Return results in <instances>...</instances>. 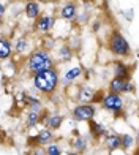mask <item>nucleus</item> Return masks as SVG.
<instances>
[{"mask_svg":"<svg viewBox=\"0 0 139 155\" xmlns=\"http://www.w3.org/2000/svg\"><path fill=\"white\" fill-rule=\"evenodd\" d=\"M11 45L6 41L5 38L0 40V60H6L8 57H11Z\"/></svg>","mask_w":139,"mask_h":155,"instance_id":"12","label":"nucleus"},{"mask_svg":"<svg viewBox=\"0 0 139 155\" xmlns=\"http://www.w3.org/2000/svg\"><path fill=\"white\" fill-rule=\"evenodd\" d=\"M62 122H63V116H51L49 120H47V128H52V130H57L60 128Z\"/></svg>","mask_w":139,"mask_h":155,"instance_id":"17","label":"nucleus"},{"mask_svg":"<svg viewBox=\"0 0 139 155\" xmlns=\"http://www.w3.org/2000/svg\"><path fill=\"white\" fill-rule=\"evenodd\" d=\"M133 143H134V139L131 138V136H128V135L120 136V147H123V149H128V147H131V146H133Z\"/></svg>","mask_w":139,"mask_h":155,"instance_id":"19","label":"nucleus"},{"mask_svg":"<svg viewBox=\"0 0 139 155\" xmlns=\"http://www.w3.org/2000/svg\"><path fill=\"white\" fill-rule=\"evenodd\" d=\"M59 54H60V59H62V60H65V62H68L70 59H71V49L66 48V46L62 48Z\"/></svg>","mask_w":139,"mask_h":155,"instance_id":"22","label":"nucleus"},{"mask_svg":"<svg viewBox=\"0 0 139 155\" xmlns=\"http://www.w3.org/2000/svg\"><path fill=\"white\" fill-rule=\"evenodd\" d=\"M25 16L30 18V19H37L40 16V3L37 2H29L25 5Z\"/></svg>","mask_w":139,"mask_h":155,"instance_id":"10","label":"nucleus"},{"mask_svg":"<svg viewBox=\"0 0 139 155\" xmlns=\"http://www.w3.org/2000/svg\"><path fill=\"white\" fill-rule=\"evenodd\" d=\"M54 24H55V18H52V16H41L38 19V22H37V29L44 33V32H49L54 27Z\"/></svg>","mask_w":139,"mask_h":155,"instance_id":"7","label":"nucleus"},{"mask_svg":"<svg viewBox=\"0 0 139 155\" xmlns=\"http://www.w3.org/2000/svg\"><path fill=\"white\" fill-rule=\"evenodd\" d=\"M78 98H79V101H82V103H87L90 100H93V90L90 87H81Z\"/></svg>","mask_w":139,"mask_h":155,"instance_id":"15","label":"nucleus"},{"mask_svg":"<svg viewBox=\"0 0 139 155\" xmlns=\"http://www.w3.org/2000/svg\"><path fill=\"white\" fill-rule=\"evenodd\" d=\"M123 86H125L123 79H117V78H114V79L109 82V90L112 94H120V92H123Z\"/></svg>","mask_w":139,"mask_h":155,"instance_id":"16","label":"nucleus"},{"mask_svg":"<svg viewBox=\"0 0 139 155\" xmlns=\"http://www.w3.org/2000/svg\"><path fill=\"white\" fill-rule=\"evenodd\" d=\"M0 131H2V127H0Z\"/></svg>","mask_w":139,"mask_h":155,"instance_id":"29","label":"nucleus"},{"mask_svg":"<svg viewBox=\"0 0 139 155\" xmlns=\"http://www.w3.org/2000/svg\"><path fill=\"white\" fill-rule=\"evenodd\" d=\"M115 78L117 79H123V81H130V71L125 63H122V62L115 63Z\"/></svg>","mask_w":139,"mask_h":155,"instance_id":"9","label":"nucleus"},{"mask_svg":"<svg viewBox=\"0 0 139 155\" xmlns=\"http://www.w3.org/2000/svg\"><path fill=\"white\" fill-rule=\"evenodd\" d=\"M104 144H106V147L111 152L120 149V136L119 135H109L106 138V141H104Z\"/></svg>","mask_w":139,"mask_h":155,"instance_id":"11","label":"nucleus"},{"mask_svg":"<svg viewBox=\"0 0 139 155\" xmlns=\"http://www.w3.org/2000/svg\"><path fill=\"white\" fill-rule=\"evenodd\" d=\"M3 13H5V6H3L2 3H0V18L3 16Z\"/></svg>","mask_w":139,"mask_h":155,"instance_id":"25","label":"nucleus"},{"mask_svg":"<svg viewBox=\"0 0 139 155\" xmlns=\"http://www.w3.org/2000/svg\"><path fill=\"white\" fill-rule=\"evenodd\" d=\"M52 67V60L49 57V54L44 49L41 51H35L30 54V59H29V71L32 74H37L40 71H46V70H51Z\"/></svg>","mask_w":139,"mask_h":155,"instance_id":"2","label":"nucleus"},{"mask_svg":"<svg viewBox=\"0 0 139 155\" xmlns=\"http://www.w3.org/2000/svg\"><path fill=\"white\" fill-rule=\"evenodd\" d=\"M33 86L41 94H52L59 86V73L55 68L33 74Z\"/></svg>","mask_w":139,"mask_h":155,"instance_id":"1","label":"nucleus"},{"mask_svg":"<svg viewBox=\"0 0 139 155\" xmlns=\"http://www.w3.org/2000/svg\"><path fill=\"white\" fill-rule=\"evenodd\" d=\"M44 153H46V155H60L62 150H60V147H59L57 144H49Z\"/></svg>","mask_w":139,"mask_h":155,"instance_id":"21","label":"nucleus"},{"mask_svg":"<svg viewBox=\"0 0 139 155\" xmlns=\"http://www.w3.org/2000/svg\"><path fill=\"white\" fill-rule=\"evenodd\" d=\"M68 155H79L78 152H71V153H68Z\"/></svg>","mask_w":139,"mask_h":155,"instance_id":"27","label":"nucleus"},{"mask_svg":"<svg viewBox=\"0 0 139 155\" xmlns=\"http://www.w3.org/2000/svg\"><path fill=\"white\" fill-rule=\"evenodd\" d=\"M52 139H54L52 131L47 130V128H44V130H41L35 138H30V143H32V144L35 143V144H38V146H44V144H49Z\"/></svg>","mask_w":139,"mask_h":155,"instance_id":"6","label":"nucleus"},{"mask_svg":"<svg viewBox=\"0 0 139 155\" xmlns=\"http://www.w3.org/2000/svg\"><path fill=\"white\" fill-rule=\"evenodd\" d=\"M89 124H90V133H92L95 138H100V136H103L104 133H106V128H104V125L93 122V119H92V120H89Z\"/></svg>","mask_w":139,"mask_h":155,"instance_id":"14","label":"nucleus"},{"mask_svg":"<svg viewBox=\"0 0 139 155\" xmlns=\"http://www.w3.org/2000/svg\"><path fill=\"white\" fill-rule=\"evenodd\" d=\"M98 29H100V22H95V24H93V30L98 32Z\"/></svg>","mask_w":139,"mask_h":155,"instance_id":"26","label":"nucleus"},{"mask_svg":"<svg viewBox=\"0 0 139 155\" xmlns=\"http://www.w3.org/2000/svg\"><path fill=\"white\" fill-rule=\"evenodd\" d=\"M76 15H78V10H76V6H74L73 3H66L63 8H62V11H60V18L65 19V21L74 19Z\"/></svg>","mask_w":139,"mask_h":155,"instance_id":"8","label":"nucleus"},{"mask_svg":"<svg viewBox=\"0 0 139 155\" xmlns=\"http://www.w3.org/2000/svg\"><path fill=\"white\" fill-rule=\"evenodd\" d=\"M73 117L79 122H89L95 117V108L92 104H79L73 109Z\"/></svg>","mask_w":139,"mask_h":155,"instance_id":"5","label":"nucleus"},{"mask_svg":"<svg viewBox=\"0 0 139 155\" xmlns=\"http://www.w3.org/2000/svg\"><path fill=\"white\" fill-rule=\"evenodd\" d=\"M81 73H82V70H81V67H74V68H71L70 71L65 74V79H63V86H68V84H71L76 78H79L81 76Z\"/></svg>","mask_w":139,"mask_h":155,"instance_id":"13","label":"nucleus"},{"mask_svg":"<svg viewBox=\"0 0 139 155\" xmlns=\"http://www.w3.org/2000/svg\"><path fill=\"white\" fill-rule=\"evenodd\" d=\"M101 104H103L104 109L114 112V114H119V112L122 111V108H123V100L120 98L119 94H112V92H111V94H108L101 100Z\"/></svg>","mask_w":139,"mask_h":155,"instance_id":"4","label":"nucleus"},{"mask_svg":"<svg viewBox=\"0 0 139 155\" xmlns=\"http://www.w3.org/2000/svg\"><path fill=\"white\" fill-rule=\"evenodd\" d=\"M25 155H46L41 149H33V150H30V152H27Z\"/></svg>","mask_w":139,"mask_h":155,"instance_id":"24","label":"nucleus"},{"mask_svg":"<svg viewBox=\"0 0 139 155\" xmlns=\"http://www.w3.org/2000/svg\"><path fill=\"white\" fill-rule=\"evenodd\" d=\"M16 49H18V52H24L25 49H27V41H25L24 38H21V40L18 41V46H16Z\"/></svg>","mask_w":139,"mask_h":155,"instance_id":"23","label":"nucleus"},{"mask_svg":"<svg viewBox=\"0 0 139 155\" xmlns=\"http://www.w3.org/2000/svg\"><path fill=\"white\" fill-rule=\"evenodd\" d=\"M40 122V112H35V111H29L27 114V127H35Z\"/></svg>","mask_w":139,"mask_h":155,"instance_id":"18","label":"nucleus"},{"mask_svg":"<svg viewBox=\"0 0 139 155\" xmlns=\"http://www.w3.org/2000/svg\"><path fill=\"white\" fill-rule=\"evenodd\" d=\"M38 2H47V0H38Z\"/></svg>","mask_w":139,"mask_h":155,"instance_id":"28","label":"nucleus"},{"mask_svg":"<svg viewBox=\"0 0 139 155\" xmlns=\"http://www.w3.org/2000/svg\"><path fill=\"white\" fill-rule=\"evenodd\" d=\"M109 49L111 52L115 55H128L130 54V45L128 41L125 40L123 35H120L119 32H112L109 38Z\"/></svg>","mask_w":139,"mask_h":155,"instance_id":"3","label":"nucleus"},{"mask_svg":"<svg viewBox=\"0 0 139 155\" xmlns=\"http://www.w3.org/2000/svg\"><path fill=\"white\" fill-rule=\"evenodd\" d=\"M73 146H74V149L78 150V152H81V150H84V149H86L87 143H86V139H84V138H76V139L73 141Z\"/></svg>","mask_w":139,"mask_h":155,"instance_id":"20","label":"nucleus"}]
</instances>
